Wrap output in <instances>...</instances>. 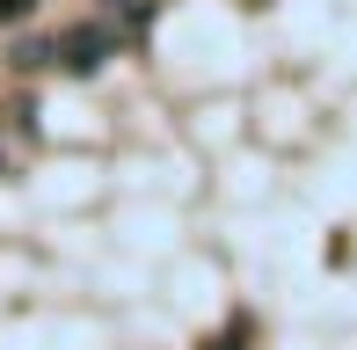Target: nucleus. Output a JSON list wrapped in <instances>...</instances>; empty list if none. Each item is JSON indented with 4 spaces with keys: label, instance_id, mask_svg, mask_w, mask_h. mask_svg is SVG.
<instances>
[{
    "label": "nucleus",
    "instance_id": "nucleus-2",
    "mask_svg": "<svg viewBox=\"0 0 357 350\" xmlns=\"http://www.w3.org/2000/svg\"><path fill=\"white\" fill-rule=\"evenodd\" d=\"M95 22H102L117 44H139L146 29H153V0H102V15H95Z\"/></svg>",
    "mask_w": 357,
    "mask_h": 350
},
{
    "label": "nucleus",
    "instance_id": "nucleus-1",
    "mask_svg": "<svg viewBox=\"0 0 357 350\" xmlns=\"http://www.w3.org/2000/svg\"><path fill=\"white\" fill-rule=\"evenodd\" d=\"M102 59H117V37H109L102 22H73V29H59V37H52V66L80 73V81H88Z\"/></svg>",
    "mask_w": 357,
    "mask_h": 350
},
{
    "label": "nucleus",
    "instance_id": "nucleus-3",
    "mask_svg": "<svg viewBox=\"0 0 357 350\" xmlns=\"http://www.w3.org/2000/svg\"><path fill=\"white\" fill-rule=\"evenodd\" d=\"M15 66H22V73H37V66H52V44H15Z\"/></svg>",
    "mask_w": 357,
    "mask_h": 350
},
{
    "label": "nucleus",
    "instance_id": "nucleus-5",
    "mask_svg": "<svg viewBox=\"0 0 357 350\" xmlns=\"http://www.w3.org/2000/svg\"><path fill=\"white\" fill-rule=\"evenodd\" d=\"M0 168H8V146H0Z\"/></svg>",
    "mask_w": 357,
    "mask_h": 350
},
{
    "label": "nucleus",
    "instance_id": "nucleus-4",
    "mask_svg": "<svg viewBox=\"0 0 357 350\" xmlns=\"http://www.w3.org/2000/svg\"><path fill=\"white\" fill-rule=\"evenodd\" d=\"M37 15V0H0V29H15V22H29Z\"/></svg>",
    "mask_w": 357,
    "mask_h": 350
}]
</instances>
